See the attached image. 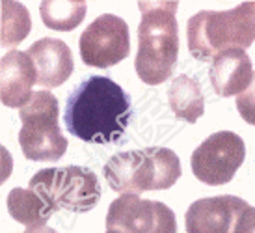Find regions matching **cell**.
<instances>
[{
	"mask_svg": "<svg viewBox=\"0 0 255 233\" xmlns=\"http://www.w3.org/2000/svg\"><path fill=\"white\" fill-rule=\"evenodd\" d=\"M237 110L242 116V120L250 123V125H255V73L254 78H252V84L248 86L246 92H242L239 97H237Z\"/></svg>",
	"mask_w": 255,
	"mask_h": 233,
	"instance_id": "18",
	"label": "cell"
},
{
	"mask_svg": "<svg viewBox=\"0 0 255 233\" xmlns=\"http://www.w3.org/2000/svg\"><path fill=\"white\" fill-rule=\"evenodd\" d=\"M209 78L213 84L214 92L220 97H231L241 95L248 90L254 78V67L252 60L242 49H229L220 52L213 60Z\"/></svg>",
	"mask_w": 255,
	"mask_h": 233,
	"instance_id": "13",
	"label": "cell"
},
{
	"mask_svg": "<svg viewBox=\"0 0 255 233\" xmlns=\"http://www.w3.org/2000/svg\"><path fill=\"white\" fill-rule=\"evenodd\" d=\"M110 189L121 194L164 191L181 177V161L168 148H143L116 153L105 166Z\"/></svg>",
	"mask_w": 255,
	"mask_h": 233,
	"instance_id": "4",
	"label": "cell"
},
{
	"mask_svg": "<svg viewBox=\"0 0 255 233\" xmlns=\"http://www.w3.org/2000/svg\"><path fill=\"white\" fill-rule=\"evenodd\" d=\"M130 118V95L110 77L101 75L88 77L75 86L64 112L67 133L92 144L120 142Z\"/></svg>",
	"mask_w": 255,
	"mask_h": 233,
	"instance_id": "1",
	"label": "cell"
},
{
	"mask_svg": "<svg viewBox=\"0 0 255 233\" xmlns=\"http://www.w3.org/2000/svg\"><path fill=\"white\" fill-rule=\"evenodd\" d=\"M246 159V146L239 134L220 131L199 144L192 153V174L201 183L220 187L229 183Z\"/></svg>",
	"mask_w": 255,
	"mask_h": 233,
	"instance_id": "7",
	"label": "cell"
},
{
	"mask_svg": "<svg viewBox=\"0 0 255 233\" xmlns=\"http://www.w3.org/2000/svg\"><path fill=\"white\" fill-rule=\"evenodd\" d=\"M86 2L82 0H43L39 6L45 26L56 32H71L84 21Z\"/></svg>",
	"mask_w": 255,
	"mask_h": 233,
	"instance_id": "16",
	"label": "cell"
},
{
	"mask_svg": "<svg viewBox=\"0 0 255 233\" xmlns=\"http://www.w3.org/2000/svg\"><path fill=\"white\" fill-rule=\"evenodd\" d=\"M107 228L121 233H177V220L162 202L123 194L110 204Z\"/></svg>",
	"mask_w": 255,
	"mask_h": 233,
	"instance_id": "8",
	"label": "cell"
},
{
	"mask_svg": "<svg viewBox=\"0 0 255 233\" xmlns=\"http://www.w3.org/2000/svg\"><path fill=\"white\" fill-rule=\"evenodd\" d=\"M107 233H121V232H116V230H108Z\"/></svg>",
	"mask_w": 255,
	"mask_h": 233,
	"instance_id": "21",
	"label": "cell"
},
{
	"mask_svg": "<svg viewBox=\"0 0 255 233\" xmlns=\"http://www.w3.org/2000/svg\"><path fill=\"white\" fill-rule=\"evenodd\" d=\"M2 47L11 49L30 34L32 19L28 9L19 2H2Z\"/></svg>",
	"mask_w": 255,
	"mask_h": 233,
	"instance_id": "17",
	"label": "cell"
},
{
	"mask_svg": "<svg viewBox=\"0 0 255 233\" xmlns=\"http://www.w3.org/2000/svg\"><path fill=\"white\" fill-rule=\"evenodd\" d=\"M37 84V71L28 52L9 50L0 62V97L2 105L22 108L32 97V86Z\"/></svg>",
	"mask_w": 255,
	"mask_h": 233,
	"instance_id": "11",
	"label": "cell"
},
{
	"mask_svg": "<svg viewBox=\"0 0 255 233\" xmlns=\"http://www.w3.org/2000/svg\"><path fill=\"white\" fill-rule=\"evenodd\" d=\"M142 22L138 28L134 69L142 82L162 84L171 77L179 58L177 2H140Z\"/></svg>",
	"mask_w": 255,
	"mask_h": 233,
	"instance_id": "2",
	"label": "cell"
},
{
	"mask_svg": "<svg viewBox=\"0 0 255 233\" xmlns=\"http://www.w3.org/2000/svg\"><path fill=\"white\" fill-rule=\"evenodd\" d=\"M188 50L196 60H211L229 49H248L255 41V2L227 11L203 9L188 21Z\"/></svg>",
	"mask_w": 255,
	"mask_h": 233,
	"instance_id": "3",
	"label": "cell"
},
{
	"mask_svg": "<svg viewBox=\"0 0 255 233\" xmlns=\"http://www.w3.org/2000/svg\"><path fill=\"white\" fill-rule=\"evenodd\" d=\"M168 101L173 114L179 120L188 123H196L205 112V99L201 93V86L196 78H190L188 75H179L177 78H173L168 92Z\"/></svg>",
	"mask_w": 255,
	"mask_h": 233,
	"instance_id": "14",
	"label": "cell"
},
{
	"mask_svg": "<svg viewBox=\"0 0 255 233\" xmlns=\"http://www.w3.org/2000/svg\"><path fill=\"white\" fill-rule=\"evenodd\" d=\"M28 189L37 192L54 211L88 213L101 200V183L95 172L82 166L41 170L30 179Z\"/></svg>",
	"mask_w": 255,
	"mask_h": 233,
	"instance_id": "6",
	"label": "cell"
},
{
	"mask_svg": "<svg viewBox=\"0 0 255 233\" xmlns=\"http://www.w3.org/2000/svg\"><path fill=\"white\" fill-rule=\"evenodd\" d=\"M26 52L34 60L37 71V84L43 88L62 86L71 77L75 69L71 49L62 39L43 37L34 43Z\"/></svg>",
	"mask_w": 255,
	"mask_h": 233,
	"instance_id": "12",
	"label": "cell"
},
{
	"mask_svg": "<svg viewBox=\"0 0 255 233\" xmlns=\"http://www.w3.org/2000/svg\"><path fill=\"white\" fill-rule=\"evenodd\" d=\"M24 233H58V232H54L52 228H47V226H32Z\"/></svg>",
	"mask_w": 255,
	"mask_h": 233,
	"instance_id": "20",
	"label": "cell"
},
{
	"mask_svg": "<svg viewBox=\"0 0 255 233\" xmlns=\"http://www.w3.org/2000/svg\"><path fill=\"white\" fill-rule=\"evenodd\" d=\"M19 116L22 121L19 144L28 161L54 163L65 155L67 138L58 123L60 106L52 93L45 90L34 92Z\"/></svg>",
	"mask_w": 255,
	"mask_h": 233,
	"instance_id": "5",
	"label": "cell"
},
{
	"mask_svg": "<svg viewBox=\"0 0 255 233\" xmlns=\"http://www.w3.org/2000/svg\"><path fill=\"white\" fill-rule=\"evenodd\" d=\"M128 52V26L118 15H99L80 35V58L86 65L107 69L125 60Z\"/></svg>",
	"mask_w": 255,
	"mask_h": 233,
	"instance_id": "9",
	"label": "cell"
},
{
	"mask_svg": "<svg viewBox=\"0 0 255 233\" xmlns=\"http://www.w3.org/2000/svg\"><path fill=\"white\" fill-rule=\"evenodd\" d=\"M233 233H255V207H246L235 224Z\"/></svg>",
	"mask_w": 255,
	"mask_h": 233,
	"instance_id": "19",
	"label": "cell"
},
{
	"mask_svg": "<svg viewBox=\"0 0 255 233\" xmlns=\"http://www.w3.org/2000/svg\"><path fill=\"white\" fill-rule=\"evenodd\" d=\"M246 207L248 204L244 200L229 194L196 200L184 217L186 233H233Z\"/></svg>",
	"mask_w": 255,
	"mask_h": 233,
	"instance_id": "10",
	"label": "cell"
},
{
	"mask_svg": "<svg viewBox=\"0 0 255 233\" xmlns=\"http://www.w3.org/2000/svg\"><path fill=\"white\" fill-rule=\"evenodd\" d=\"M7 211L24 226H45L54 209L32 189H13L7 194Z\"/></svg>",
	"mask_w": 255,
	"mask_h": 233,
	"instance_id": "15",
	"label": "cell"
}]
</instances>
